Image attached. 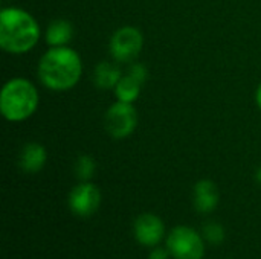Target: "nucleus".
<instances>
[{
    "label": "nucleus",
    "instance_id": "nucleus-1",
    "mask_svg": "<svg viewBox=\"0 0 261 259\" xmlns=\"http://www.w3.org/2000/svg\"><path fill=\"white\" fill-rule=\"evenodd\" d=\"M37 75L46 89L52 92H67L81 79V56L69 46L49 47L38 61Z\"/></svg>",
    "mask_w": 261,
    "mask_h": 259
},
{
    "label": "nucleus",
    "instance_id": "nucleus-2",
    "mask_svg": "<svg viewBox=\"0 0 261 259\" xmlns=\"http://www.w3.org/2000/svg\"><path fill=\"white\" fill-rule=\"evenodd\" d=\"M40 40V24L28 11L6 6L0 11V47L12 55L31 52Z\"/></svg>",
    "mask_w": 261,
    "mask_h": 259
},
{
    "label": "nucleus",
    "instance_id": "nucleus-3",
    "mask_svg": "<svg viewBox=\"0 0 261 259\" xmlns=\"http://www.w3.org/2000/svg\"><path fill=\"white\" fill-rule=\"evenodd\" d=\"M40 95L34 82L26 78H11L0 92V113L9 122H23L38 108Z\"/></svg>",
    "mask_w": 261,
    "mask_h": 259
},
{
    "label": "nucleus",
    "instance_id": "nucleus-4",
    "mask_svg": "<svg viewBox=\"0 0 261 259\" xmlns=\"http://www.w3.org/2000/svg\"><path fill=\"white\" fill-rule=\"evenodd\" d=\"M167 249L174 259H202L203 237L190 226H176L167 237Z\"/></svg>",
    "mask_w": 261,
    "mask_h": 259
},
{
    "label": "nucleus",
    "instance_id": "nucleus-5",
    "mask_svg": "<svg viewBox=\"0 0 261 259\" xmlns=\"http://www.w3.org/2000/svg\"><path fill=\"white\" fill-rule=\"evenodd\" d=\"M144 47V35L135 26H122L115 31L109 43V52L116 63H133Z\"/></svg>",
    "mask_w": 261,
    "mask_h": 259
},
{
    "label": "nucleus",
    "instance_id": "nucleus-6",
    "mask_svg": "<svg viewBox=\"0 0 261 259\" xmlns=\"http://www.w3.org/2000/svg\"><path fill=\"white\" fill-rule=\"evenodd\" d=\"M106 131L113 139H127L130 137L138 127V113L133 104L116 101L112 104L104 116Z\"/></svg>",
    "mask_w": 261,
    "mask_h": 259
},
{
    "label": "nucleus",
    "instance_id": "nucleus-7",
    "mask_svg": "<svg viewBox=\"0 0 261 259\" xmlns=\"http://www.w3.org/2000/svg\"><path fill=\"white\" fill-rule=\"evenodd\" d=\"M69 209L76 217L86 218L93 215L101 205V191L92 182H81L69 192Z\"/></svg>",
    "mask_w": 261,
    "mask_h": 259
},
{
    "label": "nucleus",
    "instance_id": "nucleus-8",
    "mask_svg": "<svg viewBox=\"0 0 261 259\" xmlns=\"http://www.w3.org/2000/svg\"><path fill=\"white\" fill-rule=\"evenodd\" d=\"M133 234L139 244L147 247H154L162 241L165 235V226L158 215L147 212V214H141L136 218L133 224Z\"/></svg>",
    "mask_w": 261,
    "mask_h": 259
},
{
    "label": "nucleus",
    "instance_id": "nucleus-9",
    "mask_svg": "<svg viewBox=\"0 0 261 259\" xmlns=\"http://www.w3.org/2000/svg\"><path fill=\"white\" fill-rule=\"evenodd\" d=\"M193 200H194V208L199 212H202V214L213 212L219 206V202H220V194H219L217 185L208 179L197 182L194 185Z\"/></svg>",
    "mask_w": 261,
    "mask_h": 259
},
{
    "label": "nucleus",
    "instance_id": "nucleus-10",
    "mask_svg": "<svg viewBox=\"0 0 261 259\" xmlns=\"http://www.w3.org/2000/svg\"><path fill=\"white\" fill-rule=\"evenodd\" d=\"M47 162V151L41 143L29 142L26 143L18 156V166L23 172L35 174L40 172Z\"/></svg>",
    "mask_w": 261,
    "mask_h": 259
},
{
    "label": "nucleus",
    "instance_id": "nucleus-11",
    "mask_svg": "<svg viewBox=\"0 0 261 259\" xmlns=\"http://www.w3.org/2000/svg\"><path fill=\"white\" fill-rule=\"evenodd\" d=\"M73 38V24L66 18L52 20L44 32V41L50 47L67 46Z\"/></svg>",
    "mask_w": 261,
    "mask_h": 259
},
{
    "label": "nucleus",
    "instance_id": "nucleus-12",
    "mask_svg": "<svg viewBox=\"0 0 261 259\" xmlns=\"http://www.w3.org/2000/svg\"><path fill=\"white\" fill-rule=\"evenodd\" d=\"M122 78V72L116 63L101 61L93 69V84L101 90H113L119 79Z\"/></svg>",
    "mask_w": 261,
    "mask_h": 259
},
{
    "label": "nucleus",
    "instance_id": "nucleus-13",
    "mask_svg": "<svg viewBox=\"0 0 261 259\" xmlns=\"http://www.w3.org/2000/svg\"><path fill=\"white\" fill-rule=\"evenodd\" d=\"M141 89H142V84L139 81H136L133 76H130L128 73H125V75H122V78L119 79V82L116 84L113 92H115L116 101L135 104L141 95Z\"/></svg>",
    "mask_w": 261,
    "mask_h": 259
},
{
    "label": "nucleus",
    "instance_id": "nucleus-14",
    "mask_svg": "<svg viewBox=\"0 0 261 259\" xmlns=\"http://www.w3.org/2000/svg\"><path fill=\"white\" fill-rule=\"evenodd\" d=\"M95 169H96V162L92 156L83 154L75 162V172L81 182H90V179L95 174Z\"/></svg>",
    "mask_w": 261,
    "mask_h": 259
},
{
    "label": "nucleus",
    "instance_id": "nucleus-15",
    "mask_svg": "<svg viewBox=\"0 0 261 259\" xmlns=\"http://www.w3.org/2000/svg\"><path fill=\"white\" fill-rule=\"evenodd\" d=\"M203 240H206L210 244H222L225 240V229L222 224L216 221H210L203 226Z\"/></svg>",
    "mask_w": 261,
    "mask_h": 259
},
{
    "label": "nucleus",
    "instance_id": "nucleus-16",
    "mask_svg": "<svg viewBox=\"0 0 261 259\" xmlns=\"http://www.w3.org/2000/svg\"><path fill=\"white\" fill-rule=\"evenodd\" d=\"M127 73H128L130 76H133L136 81H139L141 84H144V82L147 81V78H148V70H147V67H145L142 63H136V61L130 63V66H128V69H127Z\"/></svg>",
    "mask_w": 261,
    "mask_h": 259
},
{
    "label": "nucleus",
    "instance_id": "nucleus-17",
    "mask_svg": "<svg viewBox=\"0 0 261 259\" xmlns=\"http://www.w3.org/2000/svg\"><path fill=\"white\" fill-rule=\"evenodd\" d=\"M150 259H168L170 258V250L164 249V247H154L150 252Z\"/></svg>",
    "mask_w": 261,
    "mask_h": 259
},
{
    "label": "nucleus",
    "instance_id": "nucleus-18",
    "mask_svg": "<svg viewBox=\"0 0 261 259\" xmlns=\"http://www.w3.org/2000/svg\"><path fill=\"white\" fill-rule=\"evenodd\" d=\"M255 102H257L258 108H260V110H261V84H260V85H258L257 92H255Z\"/></svg>",
    "mask_w": 261,
    "mask_h": 259
},
{
    "label": "nucleus",
    "instance_id": "nucleus-19",
    "mask_svg": "<svg viewBox=\"0 0 261 259\" xmlns=\"http://www.w3.org/2000/svg\"><path fill=\"white\" fill-rule=\"evenodd\" d=\"M255 179H257L258 183H261V166L257 169V172H255Z\"/></svg>",
    "mask_w": 261,
    "mask_h": 259
}]
</instances>
